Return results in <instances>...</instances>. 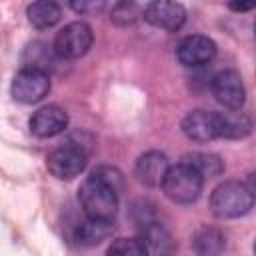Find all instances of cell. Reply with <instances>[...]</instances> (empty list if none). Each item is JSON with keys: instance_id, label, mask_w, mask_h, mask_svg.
Wrapping results in <instances>:
<instances>
[{"instance_id": "15", "label": "cell", "mask_w": 256, "mask_h": 256, "mask_svg": "<svg viewBox=\"0 0 256 256\" xmlns=\"http://www.w3.org/2000/svg\"><path fill=\"white\" fill-rule=\"evenodd\" d=\"M192 250L196 256H220L226 250V236L214 226H202L192 234Z\"/></svg>"}, {"instance_id": "1", "label": "cell", "mask_w": 256, "mask_h": 256, "mask_svg": "<svg viewBox=\"0 0 256 256\" xmlns=\"http://www.w3.org/2000/svg\"><path fill=\"white\" fill-rule=\"evenodd\" d=\"M78 200L90 220L112 222L118 212V192L92 174L80 184Z\"/></svg>"}, {"instance_id": "13", "label": "cell", "mask_w": 256, "mask_h": 256, "mask_svg": "<svg viewBox=\"0 0 256 256\" xmlns=\"http://www.w3.org/2000/svg\"><path fill=\"white\" fill-rule=\"evenodd\" d=\"M142 224V236H138L150 254H156V256H170L172 250H174V244H172V236L170 232L156 220L148 218Z\"/></svg>"}, {"instance_id": "6", "label": "cell", "mask_w": 256, "mask_h": 256, "mask_svg": "<svg viewBox=\"0 0 256 256\" xmlns=\"http://www.w3.org/2000/svg\"><path fill=\"white\" fill-rule=\"evenodd\" d=\"M50 92V76L44 70L24 66L12 80L10 94L20 104H36Z\"/></svg>"}, {"instance_id": "16", "label": "cell", "mask_w": 256, "mask_h": 256, "mask_svg": "<svg viewBox=\"0 0 256 256\" xmlns=\"http://www.w3.org/2000/svg\"><path fill=\"white\" fill-rule=\"evenodd\" d=\"M26 14H28V22L34 28L44 30V28H52L54 24H58V20L62 18V8L56 2L38 0V2H32L28 6Z\"/></svg>"}, {"instance_id": "3", "label": "cell", "mask_w": 256, "mask_h": 256, "mask_svg": "<svg viewBox=\"0 0 256 256\" xmlns=\"http://www.w3.org/2000/svg\"><path fill=\"white\" fill-rule=\"evenodd\" d=\"M204 178L192 170L188 164L178 162L168 168L164 180H162V190L166 198H170L176 204H192L198 200L202 192Z\"/></svg>"}, {"instance_id": "12", "label": "cell", "mask_w": 256, "mask_h": 256, "mask_svg": "<svg viewBox=\"0 0 256 256\" xmlns=\"http://www.w3.org/2000/svg\"><path fill=\"white\" fill-rule=\"evenodd\" d=\"M168 168H170V162L164 152L148 150L136 160L134 174L146 186H162V180H164Z\"/></svg>"}, {"instance_id": "8", "label": "cell", "mask_w": 256, "mask_h": 256, "mask_svg": "<svg viewBox=\"0 0 256 256\" xmlns=\"http://www.w3.org/2000/svg\"><path fill=\"white\" fill-rule=\"evenodd\" d=\"M216 56V44L204 34H190L180 40L176 48V58L186 68H200L212 62Z\"/></svg>"}, {"instance_id": "22", "label": "cell", "mask_w": 256, "mask_h": 256, "mask_svg": "<svg viewBox=\"0 0 256 256\" xmlns=\"http://www.w3.org/2000/svg\"><path fill=\"white\" fill-rule=\"evenodd\" d=\"M230 8L236 10V12H246V10L252 8V4H230Z\"/></svg>"}, {"instance_id": "14", "label": "cell", "mask_w": 256, "mask_h": 256, "mask_svg": "<svg viewBox=\"0 0 256 256\" xmlns=\"http://www.w3.org/2000/svg\"><path fill=\"white\" fill-rule=\"evenodd\" d=\"M216 122H218V138L240 140L252 132V120L238 110L216 112Z\"/></svg>"}, {"instance_id": "7", "label": "cell", "mask_w": 256, "mask_h": 256, "mask_svg": "<svg viewBox=\"0 0 256 256\" xmlns=\"http://www.w3.org/2000/svg\"><path fill=\"white\" fill-rule=\"evenodd\" d=\"M214 98L228 110H240L246 100V88L242 76L236 70H220L210 82Z\"/></svg>"}, {"instance_id": "5", "label": "cell", "mask_w": 256, "mask_h": 256, "mask_svg": "<svg viewBox=\"0 0 256 256\" xmlns=\"http://www.w3.org/2000/svg\"><path fill=\"white\" fill-rule=\"evenodd\" d=\"M94 34L86 22H70L66 24L54 38V52L64 60H76L84 56L92 46Z\"/></svg>"}, {"instance_id": "2", "label": "cell", "mask_w": 256, "mask_h": 256, "mask_svg": "<svg viewBox=\"0 0 256 256\" xmlns=\"http://www.w3.org/2000/svg\"><path fill=\"white\" fill-rule=\"evenodd\" d=\"M254 206V192L246 188L244 182L226 180L218 184L210 194V212L216 218L228 220L244 216Z\"/></svg>"}, {"instance_id": "4", "label": "cell", "mask_w": 256, "mask_h": 256, "mask_svg": "<svg viewBox=\"0 0 256 256\" xmlns=\"http://www.w3.org/2000/svg\"><path fill=\"white\" fill-rule=\"evenodd\" d=\"M88 164V152L78 142H66L54 148L46 158L48 172L58 180H72L76 178Z\"/></svg>"}, {"instance_id": "9", "label": "cell", "mask_w": 256, "mask_h": 256, "mask_svg": "<svg viewBox=\"0 0 256 256\" xmlns=\"http://www.w3.org/2000/svg\"><path fill=\"white\" fill-rule=\"evenodd\" d=\"M142 16L154 28L168 30V32L180 30L184 26V22H186L184 6L178 4V2H168V0H158V2L146 4L144 10H142Z\"/></svg>"}, {"instance_id": "11", "label": "cell", "mask_w": 256, "mask_h": 256, "mask_svg": "<svg viewBox=\"0 0 256 256\" xmlns=\"http://www.w3.org/2000/svg\"><path fill=\"white\" fill-rule=\"evenodd\" d=\"M180 128H182L184 136L190 138V140H194V142H210V140L218 138L216 112H210V110H192V112H188L182 118Z\"/></svg>"}, {"instance_id": "10", "label": "cell", "mask_w": 256, "mask_h": 256, "mask_svg": "<svg viewBox=\"0 0 256 256\" xmlns=\"http://www.w3.org/2000/svg\"><path fill=\"white\" fill-rule=\"evenodd\" d=\"M30 132L38 138H52L60 132L66 130L68 126V114L62 106L58 104H48L38 108L32 116H30Z\"/></svg>"}, {"instance_id": "20", "label": "cell", "mask_w": 256, "mask_h": 256, "mask_svg": "<svg viewBox=\"0 0 256 256\" xmlns=\"http://www.w3.org/2000/svg\"><path fill=\"white\" fill-rule=\"evenodd\" d=\"M140 14H142V10L134 2H118L112 6L110 20L118 26H128V24H134Z\"/></svg>"}, {"instance_id": "19", "label": "cell", "mask_w": 256, "mask_h": 256, "mask_svg": "<svg viewBox=\"0 0 256 256\" xmlns=\"http://www.w3.org/2000/svg\"><path fill=\"white\" fill-rule=\"evenodd\" d=\"M106 256H150V252L140 238H116L108 246Z\"/></svg>"}, {"instance_id": "21", "label": "cell", "mask_w": 256, "mask_h": 256, "mask_svg": "<svg viewBox=\"0 0 256 256\" xmlns=\"http://www.w3.org/2000/svg\"><path fill=\"white\" fill-rule=\"evenodd\" d=\"M92 176H96V178H100L102 182H106L108 186H112L118 194H120L122 188H124V174H122L118 168H112V166H100V168H96V170L92 172Z\"/></svg>"}, {"instance_id": "17", "label": "cell", "mask_w": 256, "mask_h": 256, "mask_svg": "<svg viewBox=\"0 0 256 256\" xmlns=\"http://www.w3.org/2000/svg\"><path fill=\"white\" fill-rule=\"evenodd\" d=\"M184 164H188L192 170H196L202 178H212V176H220L224 172V162L220 160V156L210 154V152H188L182 156Z\"/></svg>"}, {"instance_id": "18", "label": "cell", "mask_w": 256, "mask_h": 256, "mask_svg": "<svg viewBox=\"0 0 256 256\" xmlns=\"http://www.w3.org/2000/svg\"><path fill=\"white\" fill-rule=\"evenodd\" d=\"M112 234V224L110 222H100V220H90L86 218L80 222L74 230V240L82 246H94L106 240Z\"/></svg>"}]
</instances>
